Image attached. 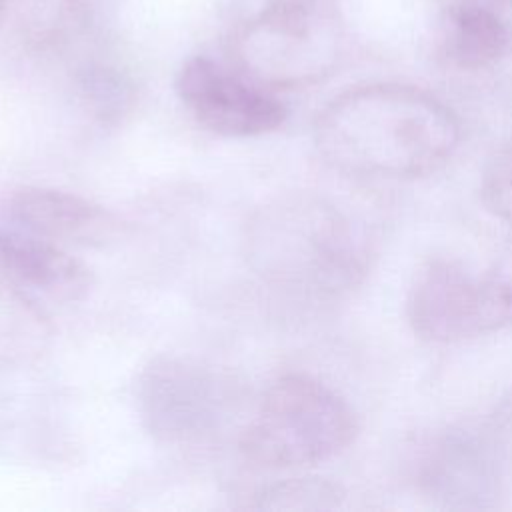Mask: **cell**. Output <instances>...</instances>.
<instances>
[{
    "label": "cell",
    "instance_id": "9",
    "mask_svg": "<svg viewBox=\"0 0 512 512\" xmlns=\"http://www.w3.org/2000/svg\"><path fill=\"white\" fill-rule=\"evenodd\" d=\"M0 270L38 302H78L92 288V274L80 260L26 230L0 228Z\"/></svg>",
    "mask_w": 512,
    "mask_h": 512
},
{
    "label": "cell",
    "instance_id": "1",
    "mask_svg": "<svg viewBox=\"0 0 512 512\" xmlns=\"http://www.w3.org/2000/svg\"><path fill=\"white\" fill-rule=\"evenodd\" d=\"M460 122L428 92L366 84L328 102L314 122V146L336 172L408 178L436 170L456 150Z\"/></svg>",
    "mask_w": 512,
    "mask_h": 512
},
{
    "label": "cell",
    "instance_id": "7",
    "mask_svg": "<svg viewBox=\"0 0 512 512\" xmlns=\"http://www.w3.org/2000/svg\"><path fill=\"white\" fill-rule=\"evenodd\" d=\"M176 94L198 124L228 138L274 132L288 114L278 98L204 56L182 64L176 76Z\"/></svg>",
    "mask_w": 512,
    "mask_h": 512
},
{
    "label": "cell",
    "instance_id": "16",
    "mask_svg": "<svg viewBox=\"0 0 512 512\" xmlns=\"http://www.w3.org/2000/svg\"><path fill=\"white\" fill-rule=\"evenodd\" d=\"M4 6H6V0H0V16H2V12H4Z\"/></svg>",
    "mask_w": 512,
    "mask_h": 512
},
{
    "label": "cell",
    "instance_id": "2",
    "mask_svg": "<svg viewBox=\"0 0 512 512\" xmlns=\"http://www.w3.org/2000/svg\"><path fill=\"white\" fill-rule=\"evenodd\" d=\"M244 242L248 264L266 284L308 302L342 298L368 268L364 234L340 208L310 194L256 210Z\"/></svg>",
    "mask_w": 512,
    "mask_h": 512
},
{
    "label": "cell",
    "instance_id": "11",
    "mask_svg": "<svg viewBox=\"0 0 512 512\" xmlns=\"http://www.w3.org/2000/svg\"><path fill=\"white\" fill-rule=\"evenodd\" d=\"M52 336L46 308L0 270V362L38 358Z\"/></svg>",
    "mask_w": 512,
    "mask_h": 512
},
{
    "label": "cell",
    "instance_id": "14",
    "mask_svg": "<svg viewBox=\"0 0 512 512\" xmlns=\"http://www.w3.org/2000/svg\"><path fill=\"white\" fill-rule=\"evenodd\" d=\"M482 192L488 208L512 226V144L498 152L490 162L484 174Z\"/></svg>",
    "mask_w": 512,
    "mask_h": 512
},
{
    "label": "cell",
    "instance_id": "6",
    "mask_svg": "<svg viewBox=\"0 0 512 512\" xmlns=\"http://www.w3.org/2000/svg\"><path fill=\"white\" fill-rule=\"evenodd\" d=\"M340 56L336 20L316 0H278L246 38L242 62L272 86H300L330 74Z\"/></svg>",
    "mask_w": 512,
    "mask_h": 512
},
{
    "label": "cell",
    "instance_id": "12",
    "mask_svg": "<svg viewBox=\"0 0 512 512\" xmlns=\"http://www.w3.org/2000/svg\"><path fill=\"white\" fill-rule=\"evenodd\" d=\"M344 500V490L326 478L316 476H300V478H284L270 484L260 486L252 494V502L248 504L254 510L282 512H316V510H332L338 508Z\"/></svg>",
    "mask_w": 512,
    "mask_h": 512
},
{
    "label": "cell",
    "instance_id": "15",
    "mask_svg": "<svg viewBox=\"0 0 512 512\" xmlns=\"http://www.w3.org/2000/svg\"><path fill=\"white\" fill-rule=\"evenodd\" d=\"M446 14L452 12H468V10H486V12H500L502 8L510 6L512 0H434Z\"/></svg>",
    "mask_w": 512,
    "mask_h": 512
},
{
    "label": "cell",
    "instance_id": "10",
    "mask_svg": "<svg viewBox=\"0 0 512 512\" xmlns=\"http://www.w3.org/2000/svg\"><path fill=\"white\" fill-rule=\"evenodd\" d=\"M512 48V30L500 12L468 10L446 14L442 56L456 68L480 70L500 62Z\"/></svg>",
    "mask_w": 512,
    "mask_h": 512
},
{
    "label": "cell",
    "instance_id": "3",
    "mask_svg": "<svg viewBox=\"0 0 512 512\" xmlns=\"http://www.w3.org/2000/svg\"><path fill=\"white\" fill-rule=\"evenodd\" d=\"M356 432V416L340 394L308 374H284L266 388L238 444L254 466L286 470L340 454Z\"/></svg>",
    "mask_w": 512,
    "mask_h": 512
},
{
    "label": "cell",
    "instance_id": "13",
    "mask_svg": "<svg viewBox=\"0 0 512 512\" xmlns=\"http://www.w3.org/2000/svg\"><path fill=\"white\" fill-rule=\"evenodd\" d=\"M82 94L90 114L102 124H116L132 106V88L128 82L106 70L86 74L82 78Z\"/></svg>",
    "mask_w": 512,
    "mask_h": 512
},
{
    "label": "cell",
    "instance_id": "5",
    "mask_svg": "<svg viewBox=\"0 0 512 512\" xmlns=\"http://www.w3.org/2000/svg\"><path fill=\"white\" fill-rule=\"evenodd\" d=\"M232 380L192 358L160 354L138 378V410L146 430L164 444L210 438L232 414Z\"/></svg>",
    "mask_w": 512,
    "mask_h": 512
},
{
    "label": "cell",
    "instance_id": "8",
    "mask_svg": "<svg viewBox=\"0 0 512 512\" xmlns=\"http://www.w3.org/2000/svg\"><path fill=\"white\" fill-rule=\"evenodd\" d=\"M8 210L20 230L60 246H102L118 232V220L100 204L56 188L24 186Z\"/></svg>",
    "mask_w": 512,
    "mask_h": 512
},
{
    "label": "cell",
    "instance_id": "4",
    "mask_svg": "<svg viewBox=\"0 0 512 512\" xmlns=\"http://www.w3.org/2000/svg\"><path fill=\"white\" fill-rule=\"evenodd\" d=\"M412 330L430 342H458L512 326V244L486 272L434 258L414 276L408 294Z\"/></svg>",
    "mask_w": 512,
    "mask_h": 512
}]
</instances>
